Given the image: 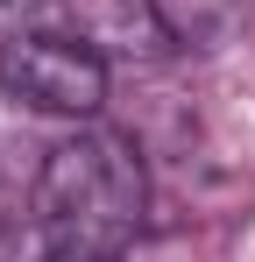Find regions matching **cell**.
Returning <instances> with one entry per match:
<instances>
[{
	"label": "cell",
	"instance_id": "obj_1",
	"mask_svg": "<svg viewBox=\"0 0 255 262\" xmlns=\"http://www.w3.org/2000/svg\"><path fill=\"white\" fill-rule=\"evenodd\" d=\"M36 227L50 248H107L128 255L149 227V170L114 128L64 135L36 170Z\"/></svg>",
	"mask_w": 255,
	"mask_h": 262
},
{
	"label": "cell",
	"instance_id": "obj_2",
	"mask_svg": "<svg viewBox=\"0 0 255 262\" xmlns=\"http://www.w3.org/2000/svg\"><path fill=\"white\" fill-rule=\"evenodd\" d=\"M0 92L50 121H92L107 106V57L78 36H14L0 43Z\"/></svg>",
	"mask_w": 255,
	"mask_h": 262
},
{
	"label": "cell",
	"instance_id": "obj_3",
	"mask_svg": "<svg viewBox=\"0 0 255 262\" xmlns=\"http://www.w3.org/2000/svg\"><path fill=\"white\" fill-rule=\"evenodd\" d=\"M64 7V21H71V36L85 50H99L107 64H135V71H149V64H170L184 36H177V21L163 14V0H57Z\"/></svg>",
	"mask_w": 255,
	"mask_h": 262
},
{
	"label": "cell",
	"instance_id": "obj_4",
	"mask_svg": "<svg viewBox=\"0 0 255 262\" xmlns=\"http://www.w3.org/2000/svg\"><path fill=\"white\" fill-rule=\"evenodd\" d=\"M241 14V0H192V36H213Z\"/></svg>",
	"mask_w": 255,
	"mask_h": 262
},
{
	"label": "cell",
	"instance_id": "obj_5",
	"mask_svg": "<svg viewBox=\"0 0 255 262\" xmlns=\"http://www.w3.org/2000/svg\"><path fill=\"white\" fill-rule=\"evenodd\" d=\"M42 262H121V255H107V248H50Z\"/></svg>",
	"mask_w": 255,
	"mask_h": 262
},
{
	"label": "cell",
	"instance_id": "obj_6",
	"mask_svg": "<svg viewBox=\"0 0 255 262\" xmlns=\"http://www.w3.org/2000/svg\"><path fill=\"white\" fill-rule=\"evenodd\" d=\"M22 7H29V0H0V21H7V14H22Z\"/></svg>",
	"mask_w": 255,
	"mask_h": 262
}]
</instances>
